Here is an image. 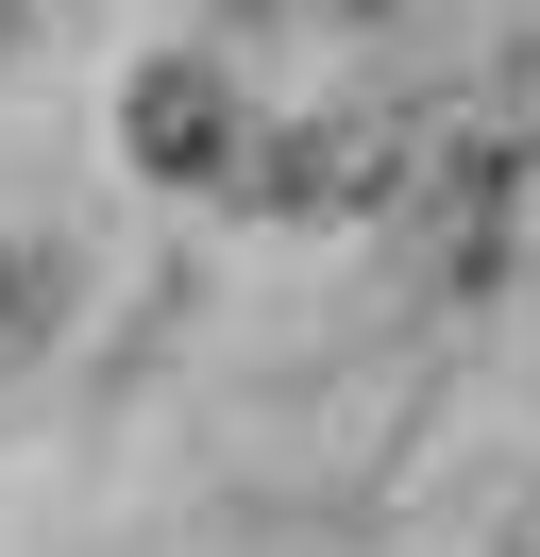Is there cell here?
Masks as SVG:
<instances>
[{"label":"cell","mask_w":540,"mask_h":557,"mask_svg":"<svg viewBox=\"0 0 540 557\" xmlns=\"http://www.w3.org/2000/svg\"><path fill=\"white\" fill-rule=\"evenodd\" d=\"M119 136H135V170H152V186H202V170H236V152H254V136H236V85L202 69V51L135 69V119H119Z\"/></svg>","instance_id":"6da1fadb"}]
</instances>
